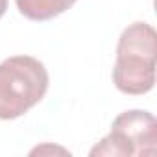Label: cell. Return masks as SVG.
Returning <instances> with one entry per match:
<instances>
[{"label": "cell", "instance_id": "4", "mask_svg": "<svg viewBox=\"0 0 157 157\" xmlns=\"http://www.w3.org/2000/svg\"><path fill=\"white\" fill-rule=\"evenodd\" d=\"M78 0H15L17 10L30 21L44 22L70 10Z\"/></svg>", "mask_w": 157, "mask_h": 157}, {"label": "cell", "instance_id": "1", "mask_svg": "<svg viewBox=\"0 0 157 157\" xmlns=\"http://www.w3.org/2000/svg\"><path fill=\"white\" fill-rule=\"evenodd\" d=\"M157 33L148 22L129 24L118 37L113 67L115 87L131 96L146 94L155 85Z\"/></svg>", "mask_w": 157, "mask_h": 157}, {"label": "cell", "instance_id": "2", "mask_svg": "<svg viewBox=\"0 0 157 157\" xmlns=\"http://www.w3.org/2000/svg\"><path fill=\"white\" fill-rule=\"evenodd\" d=\"M50 85L43 61L13 56L0 63V120H15L37 105Z\"/></svg>", "mask_w": 157, "mask_h": 157}, {"label": "cell", "instance_id": "5", "mask_svg": "<svg viewBox=\"0 0 157 157\" xmlns=\"http://www.w3.org/2000/svg\"><path fill=\"white\" fill-rule=\"evenodd\" d=\"M8 2H10V0H0V19L4 17V13L8 10Z\"/></svg>", "mask_w": 157, "mask_h": 157}, {"label": "cell", "instance_id": "3", "mask_svg": "<svg viewBox=\"0 0 157 157\" xmlns=\"http://www.w3.org/2000/svg\"><path fill=\"white\" fill-rule=\"evenodd\" d=\"M157 151V122L155 117L142 109H129L120 113L109 135H105L93 150L91 155L113 157H150Z\"/></svg>", "mask_w": 157, "mask_h": 157}]
</instances>
